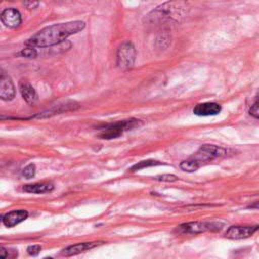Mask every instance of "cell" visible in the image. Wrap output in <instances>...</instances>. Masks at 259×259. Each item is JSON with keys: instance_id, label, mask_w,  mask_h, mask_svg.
<instances>
[{"instance_id": "6da1fadb", "label": "cell", "mask_w": 259, "mask_h": 259, "mask_svg": "<svg viewBox=\"0 0 259 259\" xmlns=\"http://www.w3.org/2000/svg\"><path fill=\"white\" fill-rule=\"evenodd\" d=\"M85 22L81 20L53 24L37 31L26 40L25 45L33 48L52 47L64 41L69 36L80 32L85 28Z\"/></svg>"}, {"instance_id": "7a4b0ae2", "label": "cell", "mask_w": 259, "mask_h": 259, "mask_svg": "<svg viewBox=\"0 0 259 259\" xmlns=\"http://www.w3.org/2000/svg\"><path fill=\"white\" fill-rule=\"evenodd\" d=\"M189 3L186 0H170L152 10L145 18L150 24H167L180 22L189 11Z\"/></svg>"}, {"instance_id": "3957f363", "label": "cell", "mask_w": 259, "mask_h": 259, "mask_svg": "<svg viewBox=\"0 0 259 259\" xmlns=\"http://www.w3.org/2000/svg\"><path fill=\"white\" fill-rule=\"evenodd\" d=\"M142 123H143L142 120L137 118H128V119L119 120L113 123H108L101 128L100 133L98 134V137L100 139H105V140L115 139L121 136L124 132L139 127L140 125H142Z\"/></svg>"}, {"instance_id": "277c9868", "label": "cell", "mask_w": 259, "mask_h": 259, "mask_svg": "<svg viewBox=\"0 0 259 259\" xmlns=\"http://www.w3.org/2000/svg\"><path fill=\"white\" fill-rule=\"evenodd\" d=\"M137 57V51L135 46L131 41L122 42L116 54V65L123 71L133 68Z\"/></svg>"}, {"instance_id": "5b68a950", "label": "cell", "mask_w": 259, "mask_h": 259, "mask_svg": "<svg viewBox=\"0 0 259 259\" xmlns=\"http://www.w3.org/2000/svg\"><path fill=\"white\" fill-rule=\"evenodd\" d=\"M222 225L213 222H188L179 225L175 232L178 234H200L206 231H218Z\"/></svg>"}, {"instance_id": "8992f818", "label": "cell", "mask_w": 259, "mask_h": 259, "mask_svg": "<svg viewBox=\"0 0 259 259\" xmlns=\"http://www.w3.org/2000/svg\"><path fill=\"white\" fill-rule=\"evenodd\" d=\"M227 153L228 151L225 148H222L215 145L205 144V145H202L194 154V156H192L191 158L196 160L201 165L202 162H207L215 158L224 157L227 155Z\"/></svg>"}, {"instance_id": "52a82bcc", "label": "cell", "mask_w": 259, "mask_h": 259, "mask_svg": "<svg viewBox=\"0 0 259 259\" xmlns=\"http://www.w3.org/2000/svg\"><path fill=\"white\" fill-rule=\"evenodd\" d=\"M258 230V225L231 226L225 233V237L231 240H241L251 237Z\"/></svg>"}, {"instance_id": "ba28073f", "label": "cell", "mask_w": 259, "mask_h": 259, "mask_svg": "<svg viewBox=\"0 0 259 259\" xmlns=\"http://www.w3.org/2000/svg\"><path fill=\"white\" fill-rule=\"evenodd\" d=\"M15 97V86L11 78L0 70V99L10 101Z\"/></svg>"}, {"instance_id": "9c48e42d", "label": "cell", "mask_w": 259, "mask_h": 259, "mask_svg": "<svg viewBox=\"0 0 259 259\" xmlns=\"http://www.w3.org/2000/svg\"><path fill=\"white\" fill-rule=\"evenodd\" d=\"M0 19L2 23L9 28H17L22 21L20 12L13 7L5 8L0 14Z\"/></svg>"}, {"instance_id": "30bf717a", "label": "cell", "mask_w": 259, "mask_h": 259, "mask_svg": "<svg viewBox=\"0 0 259 259\" xmlns=\"http://www.w3.org/2000/svg\"><path fill=\"white\" fill-rule=\"evenodd\" d=\"M103 242H84V243H77L71 246H68L67 248L63 249L61 252V255L65 257L75 256L77 254L83 253L85 251H88L90 249H93L99 245H101Z\"/></svg>"}, {"instance_id": "8fae6325", "label": "cell", "mask_w": 259, "mask_h": 259, "mask_svg": "<svg viewBox=\"0 0 259 259\" xmlns=\"http://www.w3.org/2000/svg\"><path fill=\"white\" fill-rule=\"evenodd\" d=\"M75 107H78V104L75 101H67L65 103H60L58 105H52L50 108L38 112L34 117L40 118V117H49L55 114H60L64 111L75 109Z\"/></svg>"}, {"instance_id": "7c38bea8", "label": "cell", "mask_w": 259, "mask_h": 259, "mask_svg": "<svg viewBox=\"0 0 259 259\" xmlns=\"http://www.w3.org/2000/svg\"><path fill=\"white\" fill-rule=\"evenodd\" d=\"M221 110L222 106L217 102H203L194 106L193 113L198 116H210L219 114Z\"/></svg>"}, {"instance_id": "4fadbf2b", "label": "cell", "mask_w": 259, "mask_h": 259, "mask_svg": "<svg viewBox=\"0 0 259 259\" xmlns=\"http://www.w3.org/2000/svg\"><path fill=\"white\" fill-rule=\"evenodd\" d=\"M18 88L20 91V94L22 98L25 100L27 104H34L37 100V93L35 89L32 87V85L27 80H20L18 83Z\"/></svg>"}, {"instance_id": "5bb4252c", "label": "cell", "mask_w": 259, "mask_h": 259, "mask_svg": "<svg viewBox=\"0 0 259 259\" xmlns=\"http://www.w3.org/2000/svg\"><path fill=\"white\" fill-rule=\"evenodd\" d=\"M27 217H28V212L24 209L12 210V211L6 213L5 215H3L2 222L6 227L11 228V227H14V226L18 225L19 223L23 222L24 220H26Z\"/></svg>"}, {"instance_id": "9a60e30c", "label": "cell", "mask_w": 259, "mask_h": 259, "mask_svg": "<svg viewBox=\"0 0 259 259\" xmlns=\"http://www.w3.org/2000/svg\"><path fill=\"white\" fill-rule=\"evenodd\" d=\"M55 188L53 183L50 182H36V183H31V184H26L22 187L23 191L28 192V193H47L53 191Z\"/></svg>"}, {"instance_id": "2e32d148", "label": "cell", "mask_w": 259, "mask_h": 259, "mask_svg": "<svg viewBox=\"0 0 259 259\" xmlns=\"http://www.w3.org/2000/svg\"><path fill=\"white\" fill-rule=\"evenodd\" d=\"M199 167H200V164L196 160H194L193 158L182 161L180 163V169L185 171V172H189V173L195 172Z\"/></svg>"}, {"instance_id": "e0dca14e", "label": "cell", "mask_w": 259, "mask_h": 259, "mask_svg": "<svg viewBox=\"0 0 259 259\" xmlns=\"http://www.w3.org/2000/svg\"><path fill=\"white\" fill-rule=\"evenodd\" d=\"M157 165H161V162L156 161V160H145V161L138 162L137 164H135L134 166H132L131 169H130V171H131V172H135V171H138V170L147 168V167H152V166H157Z\"/></svg>"}, {"instance_id": "ac0fdd59", "label": "cell", "mask_w": 259, "mask_h": 259, "mask_svg": "<svg viewBox=\"0 0 259 259\" xmlns=\"http://www.w3.org/2000/svg\"><path fill=\"white\" fill-rule=\"evenodd\" d=\"M22 176L25 177L26 179H30L32 178L34 175H35V165L34 164H28L27 166H25L23 169H22V172H21Z\"/></svg>"}, {"instance_id": "d6986e66", "label": "cell", "mask_w": 259, "mask_h": 259, "mask_svg": "<svg viewBox=\"0 0 259 259\" xmlns=\"http://www.w3.org/2000/svg\"><path fill=\"white\" fill-rule=\"evenodd\" d=\"M18 55L21 56V57H25V58H35L37 53H36V51L33 47H28V48H25V49L21 50L18 53Z\"/></svg>"}, {"instance_id": "ffe728a7", "label": "cell", "mask_w": 259, "mask_h": 259, "mask_svg": "<svg viewBox=\"0 0 259 259\" xmlns=\"http://www.w3.org/2000/svg\"><path fill=\"white\" fill-rule=\"evenodd\" d=\"M157 181H162V182H174L178 180V177L173 175V174H162L158 175L154 178Z\"/></svg>"}, {"instance_id": "44dd1931", "label": "cell", "mask_w": 259, "mask_h": 259, "mask_svg": "<svg viewBox=\"0 0 259 259\" xmlns=\"http://www.w3.org/2000/svg\"><path fill=\"white\" fill-rule=\"evenodd\" d=\"M249 113L250 115H252L254 118H258L259 116V110H258V97L256 96L255 100H254V103L251 105L250 107V110H249Z\"/></svg>"}, {"instance_id": "7402d4cb", "label": "cell", "mask_w": 259, "mask_h": 259, "mask_svg": "<svg viewBox=\"0 0 259 259\" xmlns=\"http://www.w3.org/2000/svg\"><path fill=\"white\" fill-rule=\"evenodd\" d=\"M41 250V247L39 245H30L27 247L26 251L27 253L30 255V256H36L38 255V253L40 252Z\"/></svg>"}, {"instance_id": "603a6c76", "label": "cell", "mask_w": 259, "mask_h": 259, "mask_svg": "<svg viewBox=\"0 0 259 259\" xmlns=\"http://www.w3.org/2000/svg\"><path fill=\"white\" fill-rule=\"evenodd\" d=\"M24 4L27 8L31 9V8H35L38 5V1L37 0H25Z\"/></svg>"}, {"instance_id": "cb8c5ba5", "label": "cell", "mask_w": 259, "mask_h": 259, "mask_svg": "<svg viewBox=\"0 0 259 259\" xmlns=\"http://www.w3.org/2000/svg\"><path fill=\"white\" fill-rule=\"evenodd\" d=\"M7 256H8V253H7L6 249L3 247H0V259H4Z\"/></svg>"}, {"instance_id": "d4e9b609", "label": "cell", "mask_w": 259, "mask_h": 259, "mask_svg": "<svg viewBox=\"0 0 259 259\" xmlns=\"http://www.w3.org/2000/svg\"><path fill=\"white\" fill-rule=\"evenodd\" d=\"M2 218H3V217H2V215H0V223L2 222Z\"/></svg>"}, {"instance_id": "484cf974", "label": "cell", "mask_w": 259, "mask_h": 259, "mask_svg": "<svg viewBox=\"0 0 259 259\" xmlns=\"http://www.w3.org/2000/svg\"><path fill=\"white\" fill-rule=\"evenodd\" d=\"M0 3H1V0H0Z\"/></svg>"}]
</instances>
